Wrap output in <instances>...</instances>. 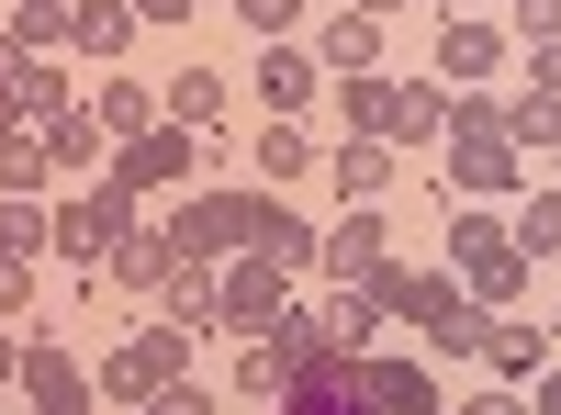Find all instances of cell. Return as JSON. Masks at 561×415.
Here are the masks:
<instances>
[{
  "label": "cell",
  "instance_id": "6da1fadb",
  "mask_svg": "<svg viewBox=\"0 0 561 415\" xmlns=\"http://www.w3.org/2000/svg\"><path fill=\"white\" fill-rule=\"evenodd\" d=\"M169 382H192V326H169V314H147V326H124L102 348V371H90V393H124V404H147Z\"/></svg>",
  "mask_w": 561,
  "mask_h": 415
},
{
  "label": "cell",
  "instance_id": "7a4b0ae2",
  "mask_svg": "<svg viewBox=\"0 0 561 415\" xmlns=\"http://www.w3.org/2000/svg\"><path fill=\"white\" fill-rule=\"evenodd\" d=\"M124 237H135V192H113V180H79V192L57 203V237H45V247H57L79 281H90V269H102Z\"/></svg>",
  "mask_w": 561,
  "mask_h": 415
},
{
  "label": "cell",
  "instance_id": "3957f363",
  "mask_svg": "<svg viewBox=\"0 0 561 415\" xmlns=\"http://www.w3.org/2000/svg\"><path fill=\"white\" fill-rule=\"evenodd\" d=\"M293 303H304V292L280 281V269H270L259 247H237V258L214 269V326H225V337H248V348H259V337L280 326V314H293Z\"/></svg>",
  "mask_w": 561,
  "mask_h": 415
},
{
  "label": "cell",
  "instance_id": "277c9868",
  "mask_svg": "<svg viewBox=\"0 0 561 415\" xmlns=\"http://www.w3.org/2000/svg\"><path fill=\"white\" fill-rule=\"evenodd\" d=\"M259 203H270V192H192V203H180V214H158V224H169V247H180V258L225 269V258L259 237Z\"/></svg>",
  "mask_w": 561,
  "mask_h": 415
},
{
  "label": "cell",
  "instance_id": "5b68a950",
  "mask_svg": "<svg viewBox=\"0 0 561 415\" xmlns=\"http://www.w3.org/2000/svg\"><path fill=\"white\" fill-rule=\"evenodd\" d=\"M438 203H517L528 192V158H517V135H438Z\"/></svg>",
  "mask_w": 561,
  "mask_h": 415
},
{
  "label": "cell",
  "instance_id": "8992f818",
  "mask_svg": "<svg viewBox=\"0 0 561 415\" xmlns=\"http://www.w3.org/2000/svg\"><path fill=\"white\" fill-rule=\"evenodd\" d=\"M382 258H393V214H382V203H348V214H337V224L314 237V281L359 292V281H370Z\"/></svg>",
  "mask_w": 561,
  "mask_h": 415
},
{
  "label": "cell",
  "instance_id": "52a82bcc",
  "mask_svg": "<svg viewBox=\"0 0 561 415\" xmlns=\"http://www.w3.org/2000/svg\"><path fill=\"white\" fill-rule=\"evenodd\" d=\"M192 158H203V135L147 124V135H124V147H113L102 169H113V192H180V180H192Z\"/></svg>",
  "mask_w": 561,
  "mask_h": 415
},
{
  "label": "cell",
  "instance_id": "ba28073f",
  "mask_svg": "<svg viewBox=\"0 0 561 415\" xmlns=\"http://www.w3.org/2000/svg\"><path fill=\"white\" fill-rule=\"evenodd\" d=\"M517 45H505V23L494 12H438V90H483Z\"/></svg>",
  "mask_w": 561,
  "mask_h": 415
},
{
  "label": "cell",
  "instance_id": "9c48e42d",
  "mask_svg": "<svg viewBox=\"0 0 561 415\" xmlns=\"http://www.w3.org/2000/svg\"><path fill=\"white\" fill-rule=\"evenodd\" d=\"M359 393H370V415H449L438 359H404V348H370L359 359Z\"/></svg>",
  "mask_w": 561,
  "mask_h": 415
},
{
  "label": "cell",
  "instance_id": "30bf717a",
  "mask_svg": "<svg viewBox=\"0 0 561 415\" xmlns=\"http://www.w3.org/2000/svg\"><path fill=\"white\" fill-rule=\"evenodd\" d=\"M472 359H483L494 382H517V393H528V382L550 371V359H561V326H550V314H494V326H483V348H472Z\"/></svg>",
  "mask_w": 561,
  "mask_h": 415
},
{
  "label": "cell",
  "instance_id": "8fae6325",
  "mask_svg": "<svg viewBox=\"0 0 561 415\" xmlns=\"http://www.w3.org/2000/svg\"><path fill=\"white\" fill-rule=\"evenodd\" d=\"M23 393H34V415H102V393H90L68 337H23Z\"/></svg>",
  "mask_w": 561,
  "mask_h": 415
},
{
  "label": "cell",
  "instance_id": "7c38bea8",
  "mask_svg": "<svg viewBox=\"0 0 561 415\" xmlns=\"http://www.w3.org/2000/svg\"><path fill=\"white\" fill-rule=\"evenodd\" d=\"M382 45H393V34L370 23V12H325V23H314V45H304V57H314L325 79H370V68H382Z\"/></svg>",
  "mask_w": 561,
  "mask_h": 415
},
{
  "label": "cell",
  "instance_id": "4fadbf2b",
  "mask_svg": "<svg viewBox=\"0 0 561 415\" xmlns=\"http://www.w3.org/2000/svg\"><path fill=\"white\" fill-rule=\"evenodd\" d=\"M314 90H325V68L304 57V45H259V113H270V124H304Z\"/></svg>",
  "mask_w": 561,
  "mask_h": 415
},
{
  "label": "cell",
  "instance_id": "5bb4252c",
  "mask_svg": "<svg viewBox=\"0 0 561 415\" xmlns=\"http://www.w3.org/2000/svg\"><path fill=\"white\" fill-rule=\"evenodd\" d=\"M314 169H325V192H337V203H382V192H393V147H382V135H337Z\"/></svg>",
  "mask_w": 561,
  "mask_h": 415
},
{
  "label": "cell",
  "instance_id": "9a60e30c",
  "mask_svg": "<svg viewBox=\"0 0 561 415\" xmlns=\"http://www.w3.org/2000/svg\"><path fill=\"white\" fill-rule=\"evenodd\" d=\"M169 269H180V247H169V224H147V214H135V237H124V247L102 258V281H113L124 303H147V292L169 281Z\"/></svg>",
  "mask_w": 561,
  "mask_h": 415
},
{
  "label": "cell",
  "instance_id": "2e32d148",
  "mask_svg": "<svg viewBox=\"0 0 561 415\" xmlns=\"http://www.w3.org/2000/svg\"><path fill=\"white\" fill-rule=\"evenodd\" d=\"M359 292L382 303V314H404V326H427V314H438V303H449L460 281H449V269H404V258H382V269L359 281Z\"/></svg>",
  "mask_w": 561,
  "mask_h": 415
},
{
  "label": "cell",
  "instance_id": "e0dca14e",
  "mask_svg": "<svg viewBox=\"0 0 561 415\" xmlns=\"http://www.w3.org/2000/svg\"><path fill=\"white\" fill-rule=\"evenodd\" d=\"M304 314L325 326V348H348V359H370V348H382V303H370V292H337V281H325Z\"/></svg>",
  "mask_w": 561,
  "mask_h": 415
},
{
  "label": "cell",
  "instance_id": "ac0fdd59",
  "mask_svg": "<svg viewBox=\"0 0 561 415\" xmlns=\"http://www.w3.org/2000/svg\"><path fill=\"white\" fill-rule=\"evenodd\" d=\"M314 237H325V224L280 214V192H270V203H259V237H248V247H259V258L280 269V281H314Z\"/></svg>",
  "mask_w": 561,
  "mask_h": 415
},
{
  "label": "cell",
  "instance_id": "d6986e66",
  "mask_svg": "<svg viewBox=\"0 0 561 415\" xmlns=\"http://www.w3.org/2000/svg\"><path fill=\"white\" fill-rule=\"evenodd\" d=\"M270 415H370V393H359V359H325V371H304L293 393H280Z\"/></svg>",
  "mask_w": 561,
  "mask_h": 415
},
{
  "label": "cell",
  "instance_id": "ffe728a7",
  "mask_svg": "<svg viewBox=\"0 0 561 415\" xmlns=\"http://www.w3.org/2000/svg\"><path fill=\"white\" fill-rule=\"evenodd\" d=\"M248 169H259V192H293V180L314 169V135H304V124H270V113H259V135H248Z\"/></svg>",
  "mask_w": 561,
  "mask_h": 415
},
{
  "label": "cell",
  "instance_id": "44dd1931",
  "mask_svg": "<svg viewBox=\"0 0 561 415\" xmlns=\"http://www.w3.org/2000/svg\"><path fill=\"white\" fill-rule=\"evenodd\" d=\"M102 158H113V135L90 124V102H68L57 124H45V169H57V180H90Z\"/></svg>",
  "mask_w": 561,
  "mask_h": 415
},
{
  "label": "cell",
  "instance_id": "7402d4cb",
  "mask_svg": "<svg viewBox=\"0 0 561 415\" xmlns=\"http://www.w3.org/2000/svg\"><path fill=\"white\" fill-rule=\"evenodd\" d=\"M505 247H517L528 269H550L561 258V192H517L505 203Z\"/></svg>",
  "mask_w": 561,
  "mask_h": 415
},
{
  "label": "cell",
  "instance_id": "603a6c76",
  "mask_svg": "<svg viewBox=\"0 0 561 415\" xmlns=\"http://www.w3.org/2000/svg\"><path fill=\"white\" fill-rule=\"evenodd\" d=\"M449 281H460V292H472V303L494 314V303H528V281H539V269H528L517 247H483V258H460Z\"/></svg>",
  "mask_w": 561,
  "mask_h": 415
},
{
  "label": "cell",
  "instance_id": "cb8c5ba5",
  "mask_svg": "<svg viewBox=\"0 0 561 415\" xmlns=\"http://www.w3.org/2000/svg\"><path fill=\"white\" fill-rule=\"evenodd\" d=\"M449 135V90L438 79H393V158L404 147H438Z\"/></svg>",
  "mask_w": 561,
  "mask_h": 415
},
{
  "label": "cell",
  "instance_id": "d4e9b609",
  "mask_svg": "<svg viewBox=\"0 0 561 415\" xmlns=\"http://www.w3.org/2000/svg\"><path fill=\"white\" fill-rule=\"evenodd\" d=\"M483 326H494V314H483L472 292H449L427 326H415V348H427V359H472V348H483Z\"/></svg>",
  "mask_w": 561,
  "mask_h": 415
},
{
  "label": "cell",
  "instance_id": "484cf974",
  "mask_svg": "<svg viewBox=\"0 0 561 415\" xmlns=\"http://www.w3.org/2000/svg\"><path fill=\"white\" fill-rule=\"evenodd\" d=\"M225 113V68H180L169 90H158V124H180V135H203Z\"/></svg>",
  "mask_w": 561,
  "mask_h": 415
},
{
  "label": "cell",
  "instance_id": "4316f807",
  "mask_svg": "<svg viewBox=\"0 0 561 415\" xmlns=\"http://www.w3.org/2000/svg\"><path fill=\"white\" fill-rule=\"evenodd\" d=\"M90 124L124 147V135H147V124H158V90H147V79H102V90H90Z\"/></svg>",
  "mask_w": 561,
  "mask_h": 415
},
{
  "label": "cell",
  "instance_id": "83f0119b",
  "mask_svg": "<svg viewBox=\"0 0 561 415\" xmlns=\"http://www.w3.org/2000/svg\"><path fill=\"white\" fill-rule=\"evenodd\" d=\"M147 303L169 314V326H192V337H203V326H214V269H203V258H180V269H169V281L147 292Z\"/></svg>",
  "mask_w": 561,
  "mask_h": 415
},
{
  "label": "cell",
  "instance_id": "f1b7e54d",
  "mask_svg": "<svg viewBox=\"0 0 561 415\" xmlns=\"http://www.w3.org/2000/svg\"><path fill=\"white\" fill-rule=\"evenodd\" d=\"M68 45H90V57H124V45H135V0H68Z\"/></svg>",
  "mask_w": 561,
  "mask_h": 415
},
{
  "label": "cell",
  "instance_id": "f546056e",
  "mask_svg": "<svg viewBox=\"0 0 561 415\" xmlns=\"http://www.w3.org/2000/svg\"><path fill=\"white\" fill-rule=\"evenodd\" d=\"M0 45H12V57H57V45H68V0H12Z\"/></svg>",
  "mask_w": 561,
  "mask_h": 415
},
{
  "label": "cell",
  "instance_id": "4dcf8cb0",
  "mask_svg": "<svg viewBox=\"0 0 561 415\" xmlns=\"http://www.w3.org/2000/svg\"><path fill=\"white\" fill-rule=\"evenodd\" d=\"M45 237H57V203H45V192H0V247L45 258Z\"/></svg>",
  "mask_w": 561,
  "mask_h": 415
},
{
  "label": "cell",
  "instance_id": "1f68e13d",
  "mask_svg": "<svg viewBox=\"0 0 561 415\" xmlns=\"http://www.w3.org/2000/svg\"><path fill=\"white\" fill-rule=\"evenodd\" d=\"M337 124H348V135H382V147H393V79H382V68H370V79H337Z\"/></svg>",
  "mask_w": 561,
  "mask_h": 415
},
{
  "label": "cell",
  "instance_id": "d6a6232c",
  "mask_svg": "<svg viewBox=\"0 0 561 415\" xmlns=\"http://www.w3.org/2000/svg\"><path fill=\"white\" fill-rule=\"evenodd\" d=\"M505 135H517V158L561 147V102H550V90H517V102H505Z\"/></svg>",
  "mask_w": 561,
  "mask_h": 415
},
{
  "label": "cell",
  "instance_id": "836d02e7",
  "mask_svg": "<svg viewBox=\"0 0 561 415\" xmlns=\"http://www.w3.org/2000/svg\"><path fill=\"white\" fill-rule=\"evenodd\" d=\"M45 135H23V124H0V192H45Z\"/></svg>",
  "mask_w": 561,
  "mask_h": 415
},
{
  "label": "cell",
  "instance_id": "e575fe53",
  "mask_svg": "<svg viewBox=\"0 0 561 415\" xmlns=\"http://www.w3.org/2000/svg\"><path fill=\"white\" fill-rule=\"evenodd\" d=\"M483 247H505V214L460 203V214H449V269H460V258H483Z\"/></svg>",
  "mask_w": 561,
  "mask_h": 415
},
{
  "label": "cell",
  "instance_id": "d590c367",
  "mask_svg": "<svg viewBox=\"0 0 561 415\" xmlns=\"http://www.w3.org/2000/svg\"><path fill=\"white\" fill-rule=\"evenodd\" d=\"M237 23H248L259 45H293V34H304V0H237Z\"/></svg>",
  "mask_w": 561,
  "mask_h": 415
},
{
  "label": "cell",
  "instance_id": "8d00e7d4",
  "mask_svg": "<svg viewBox=\"0 0 561 415\" xmlns=\"http://www.w3.org/2000/svg\"><path fill=\"white\" fill-rule=\"evenodd\" d=\"M561 34V0H505V45H550Z\"/></svg>",
  "mask_w": 561,
  "mask_h": 415
},
{
  "label": "cell",
  "instance_id": "74e56055",
  "mask_svg": "<svg viewBox=\"0 0 561 415\" xmlns=\"http://www.w3.org/2000/svg\"><path fill=\"white\" fill-rule=\"evenodd\" d=\"M449 135H505V102H483V90H449Z\"/></svg>",
  "mask_w": 561,
  "mask_h": 415
},
{
  "label": "cell",
  "instance_id": "f35d334b",
  "mask_svg": "<svg viewBox=\"0 0 561 415\" xmlns=\"http://www.w3.org/2000/svg\"><path fill=\"white\" fill-rule=\"evenodd\" d=\"M237 393H248V404H259V415H270V404H280V359H270V348H248V359H237Z\"/></svg>",
  "mask_w": 561,
  "mask_h": 415
},
{
  "label": "cell",
  "instance_id": "ab89813d",
  "mask_svg": "<svg viewBox=\"0 0 561 415\" xmlns=\"http://www.w3.org/2000/svg\"><path fill=\"white\" fill-rule=\"evenodd\" d=\"M23 303H34V258H12V247H0V326H12Z\"/></svg>",
  "mask_w": 561,
  "mask_h": 415
},
{
  "label": "cell",
  "instance_id": "60d3db41",
  "mask_svg": "<svg viewBox=\"0 0 561 415\" xmlns=\"http://www.w3.org/2000/svg\"><path fill=\"white\" fill-rule=\"evenodd\" d=\"M135 415H214V393H203V382H169V393H147Z\"/></svg>",
  "mask_w": 561,
  "mask_h": 415
},
{
  "label": "cell",
  "instance_id": "b9f144b4",
  "mask_svg": "<svg viewBox=\"0 0 561 415\" xmlns=\"http://www.w3.org/2000/svg\"><path fill=\"white\" fill-rule=\"evenodd\" d=\"M528 90H550V102H561V34H550V45H528Z\"/></svg>",
  "mask_w": 561,
  "mask_h": 415
},
{
  "label": "cell",
  "instance_id": "7bdbcfd3",
  "mask_svg": "<svg viewBox=\"0 0 561 415\" xmlns=\"http://www.w3.org/2000/svg\"><path fill=\"white\" fill-rule=\"evenodd\" d=\"M169 23H192V0H135V34H169Z\"/></svg>",
  "mask_w": 561,
  "mask_h": 415
},
{
  "label": "cell",
  "instance_id": "ee69618b",
  "mask_svg": "<svg viewBox=\"0 0 561 415\" xmlns=\"http://www.w3.org/2000/svg\"><path fill=\"white\" fill-rule=\"evenodd\" d=\"M460 415H528V393L505 382V393H460Z\"/></svg>",
  "mask_w": 561,
  "mask_h": 415
},
{
  "label": "cell",
  "instance_id": "f6af8a7d",
  "mask_svg": "<svg viewBox=\"0 0 561 415\" xmlns=\"http://www.w3.org/2000/svg\"><path fill=\"white\" fill-rule=\"evenodd\" d=\"M528 415H561V359H550V371L528 382Z\"/></svg>",
  "mask_w": 561,
  "mask_h": 415
},
{
  "label": "cell",
  "instance_id": "bcb514c9",
  "mask_svg": "<svg viewBox=\"0 0 561 415\" xmlns=\"http://www.w3.org/2000/svg\"><path fill=\"white\" fill-rule=\"evenodd\" d=\"M23 382V326H0V393Z\"/></svg>",
  "mask_w": 561,
  "mask_h": 415
},
{
  "label": "cell",
  "instance_id": "7dc6e473",
  "mask_svg": "<svg viewBox=\"0 0 561 415\" xmlns=\"http://www.w3.org/2000/svg\"><path fill=\"white\" fill-rule=\"evenodd\" d=\"M337 12H370V23H393V12H404V0H337Z\"/></svg>",
  "mask_w": 561,
  "mask_h": 415
},
{
  "label": "cell",
  "instance_id": "c3c4849f",
  "mask_svg": "<svg viewBox=\"0 0 561 415\" xmlns=\"http://www.w3.org/2000/svg\"><path fill=\"white\" fill-rule=\"evenodd\" d=\"M539 158H550V180H539V192H561V147H539Z\"/></svg>",
  "mask_w": 561,
  "mask_h": 415
},
{
  "label": "cell",
  "instance_id": "681fc988",
  "mask_svg": "<svg viewBox=\"0 0 561 415\" xmlns=\"http://www.w3.org/2000/svg\"><path fill=\"white\" fill-rule=\"evenodd\" d=\"M427 12H460V0H427Z\"/></svg>",
  "mask_w": 561,
  "mask_h": 415
},
{
  "label": "cell",
  "instance_id": "f907efd6",
  "mask_svg": "<svg viewBox=\"0 0 561 415\" xmlns=\"http://www.w3.org/2000/svg\"><path fill=\"white\" fill-rule=\"evenodd\" d=\"M325 12H337V0H325Z\"/></svg>",
  "mask_w": 561,
  "mask_h": 415
},
{
  "label": "cell",
  "instance_id": "816d5d0a",
  "mask_svg": "<svg viewBox=\"0 0 561 415\" xmlns=\"http://www.w3.org/2000/svg\"><path fill=\"white\" fill-rule=\"evenodd\" d=\"M494 12H505V0H494Z\"/></svg>",
  "mask_w": 561,
  "mask_h": 415
}]
</instances>
